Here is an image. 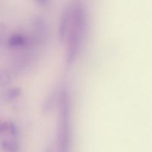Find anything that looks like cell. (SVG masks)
I'll return each instance as SVG.
<instances>
[{
	"mask_svg": "<svg viewBox=\"0 0 152 152\" xmlns=\"http://www.w3.org/2000/svg\"><path fill=\"white\" fill-rule=\"evenodd\" d=\"M70 22L71 24V31L67 44L65 59L67 66L71 65L77 58L86 33V11L80 3H76L71 8Z\"/></svg>",
	"mask_w": 152,
	"mask_h": 152,
	"instance_id": "1",
	"label": "cell"
},
{
	"mask_svg": "<svg viewBox=\"0 0 152 152\" xmlns=\"http://www.w3.org/2000/svg\"><path fill=\"white\" fill-rule=\"evenodd\" d=\"M61 125L59 130V145L60 152H68L69 140L68 125V95L66 89L62 90L60 95Z\"/></svg>",
	"mask_w": 152,
	"mask_h": 152,
	"instance_id": "2",
	"label": "cell"
},
{
	"mask_svg": "<svg viewBox=\"0 0 152 152\" xmlns=\"http://www.w3.org/2000/svg\"><path fill=\"white\" fill-rule=\"evenodd\" d=\"M70 11H71V8L66 7L62 10L61 13L59 28H58V37H59V41L60 43L64 42L68 34V25L70 23Z\"/></svg>",
	"mask_w": 152,
	"mask_h": 152,
	"instance_id": "3",
	"label": "cell"
},
{
	"mask_svg": "<svg viewBox=\"0 0 152 152\" xmlns=\"http://www.w3.org/2000/svg\"><path fill=\"white\" fill-rule=\"evenodd\" d=\"M28 38L22 34L12 35L7 40V46L10 48L23 47L28 44Z\"/></svg>",
	"mask_w": 152,
	"mask_h": 152,
	"instance_id": "4",
	"label": "cell"
},
{
	"mask_svg": "<svg viewBox=\"0 0 152 152\" xmlns=\"http://www.w3.org/2000/svg\"><path fill=\"white\" fill-rule=\"evenodd\" d=\"M17 143L12 140H4L0 141V152H18Z\"/></svg>",
	"mask_w": 152,
	"mask_h": 152,
	"instance_id": "5",
	"label": "cell"
},
{
	"mask_svg": "<svg viewBox=\"0 0 152 152\" xmlns=\"http://www.w3.org/2000/svg\"><path fill=\"white\" fill-rule=\"evenodd\" d=\"M55 100H56V94L55 92H51L45 99L42 104V112L44 114H48L52 111L54 106Z\"/></svg>",
	"mask_w": 152,
	"mask_h": 152,
	"instance_id": "6",
	"label": "cell"
},
{
	"mask_svg": "<svg viewBox=\"0 0 152 152\" xmlns=\"http://www.w3.org/2000/svg\"><path fill=\"white\" fill-rule=\"evenodd\" d=\"M21 89L19 87H13L7 89L3 94L4 99L6 101H11L16 99L20 95Z\"/></svg>",
	"mask_w": 152,
	"mask_h": 152,
	"instance_id": "7",
	"label": "cell"
},
{
	"mask_svg": "<svg viewBox=\"0 0 152 152\" xmlns=\"http://www.w3.org/2000/svg\"><path fill=\"white\" fill-rule=\"evenodd\" d=\"M11 80L10 74L7 71L0 68V87H5Z\"/></svg>",
	"mask_w": 152,
	"mask_h": 152,
	"instance_id": "8",
	"label": "cell"
},
{
	"mask_svg": "<svg viewBox=\"0 0 152 152\" xmlns=\"http://www.w3.org/2000/svg\"><path fill=\"white\" fill-rule=\"evenodd\" d=\"M7 123H8L7 122H2L0 120V133H4L7 132Z\"/></svg>",
	"mask_w": 152,
	"mask_h": 152,
	"instance_id": "9",
	"label": "cell"
},
{
	"mask_svg": "<svg viewBox=\"0 0 152 152\" xmlns=\"http://www.w3.org/2000/svg\"><path fill=\"white\" fill-rule=\"evenodd\" d=\"M1 30H2V29H1V28H0V41H1Z\"/></svg>",
	"mask_w": 152,
	"mask_h": 152,
	"instance_id": "10",
	"label": "cell"
},
{
	"mask_svg": "<svg viewBox=\"0 0 152 152\" xmlns=\"http://www.w3.org/2000/svg\"><path fill=\"white\" fill-rule=\"evenodd\" d=\"M45 152H51V150H50V148H48V149L46 150Z\"/></svg>",
	"mask_w": 152,
	"mask_h": 152,
	"instance_id": "11",
	"label": "cell"
}]
</instances>
